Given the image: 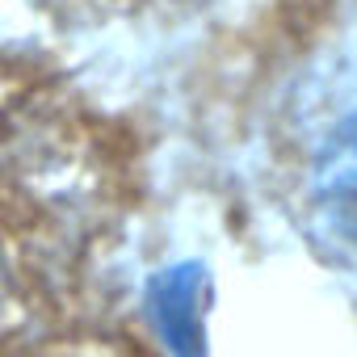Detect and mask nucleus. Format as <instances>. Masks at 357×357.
Wrapping results in <instances>:
<instances>
[{
    "label": "nucleus",
    "instance_id": "obj_1",
    "mask_svg": "<svg viewBox=\"0 0 357 357\" xmlns=\"http://www.w3.org/2000/svg\"><path fill=\"white\" fill-rule=\"evenodd\" d=\"M303 219L336 257L357 261V68L319 89L303 118L298 155Z\"/></svg>",
    "mask_w": 357,
    "mask_h": 357
}]
</instances>
